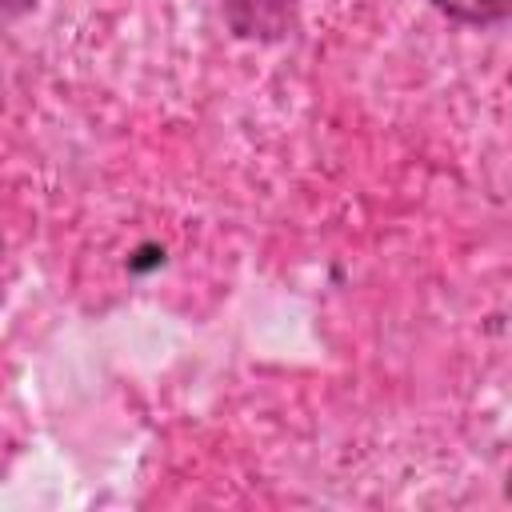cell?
<instances>
[{
    "instance_id": "obj_1",
    "label": "cell",
    "mask_w": 512,
    "mask_h": 512,
    "mask_svg": "<svg viewBox=\"0 0 512 512\" xmlns=\"http://www.w3.org/2000/svg\"><path fill=\"white\" fill-rule=\"evenodd\" d=\"M436 8L456 20H468V24H488V20L508 16L512 0H436Z\"/></svg>"
}]
</instances>
